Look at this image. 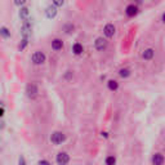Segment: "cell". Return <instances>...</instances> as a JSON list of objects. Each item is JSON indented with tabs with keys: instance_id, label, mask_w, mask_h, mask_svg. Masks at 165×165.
<instances>
[{
	"instance_id": "obj_1",
	"label": "cell",
	"mask_w": 165,
	"mask_h": 165,
	"mask_svg": "<svg viewBox=\"0 0 165 165\" xmlns=\"http://www.w3.org/2000/svg\"><path fill=\"white\" fill-rule=\"evenodd\" d=\"M65 139H66V137L62 132H54L53 134L50 135V142L55 146H58V145H61L62 142H65Z\"/></svg>"
},
{
	"instance_id": "obj_2",
	"label": "cell",
	"mask_w": 165,
	"mask_h": 165,
	"mask_svg": "<svg viewBox=\"0 0 165 165\" xmlns=\"http://www.w3.org/2000/svg\"><path fill=\"white\" fill-rule=\"evenodd\" d=\"M37 93H39V90H37V85L35 83H31V84H29V85H27V88H26V94H27V97H29V98H31V99L36 98Z\"/></svg>"
},
{
	"instance_id": "obj_3",
	"label": "cell",
	"mask_w": 165,
	"mask_h": 165,
	"mask_svg": "<svg viewBox=\"0 0 165 165\" xmlns=\"http://www.w3.org/2000/svg\"><path fill=\"white\" fill-rule=\"evenodd\" d=\"M32 63L34 65H43V63L45 62V59H47V57H45V54L43 53V52H35V53L32 54Z\"/></svg>"
},
{
	"instance_id": "obj_4",
	"label": "cell",
	"mask_w": 165,
	"mask_h": 165,
	"mask_svg": "<svg viewBox=\"0 0 165 165\" xmlns=\"http://www.w3.org/2000/svg\"><path fill=\"white\" fill-rule=\"evenodd\" d=\"M31 29H32V27H31V23H30L29 18L24 19L23 24H22V29H21V34H22V36L23 37H29L31 35Z\"/></svg>"
},
{
	"instance_id": "obj_5",
	"label": "cell",
	"mask_w": 165,
	"mask_h": 165,
	"mask_svg": "<svg viewBox=\"0 0 165 165\" xmlns=\"http://www.w3.org/2000/svg\"><path fill=\"white\" fill-rule=\"evenodd\" d=\"M55 161H57V164H59V165H65L70 161V156L66 152H59L57 157H55Z\"/></svg>"
},
{
	"instance_id": "obj_6",
	"label": "cell",
	"mask_w": 165,
	"mask_h": 165,
	"mask_svg": "<svg viewBox=\"0 0 165 165\" xmlns=\"http://www.w3.org/2000/svg\"><path fill=\"white\" fill-rule=\"evenodd\" d=\"M115 31H116V29H115V26L112 23H107L106 26H104L103 29V34L106 37H112L115 35Z\"/></svg>"
},
{
	"instance_id": "obj_7",
	"label": "cell",
	"mask_w": 165,
	"mask_h": 165,
	"mask_svg": "<svg viewBox=\"0 0 165 165\" xmlns=\"http://www.w3.org/2000/svg\"><path fill=\"white\" fill-rule=\"evenodd\" d=\"M94 45H96L97 50H103L107 47V40L103 39V37H97L96 41H94Z\"/></svg>"
},
{
	"instance_id": "obj_8",
	"label": "cell",
	"mask_w": 165,
	"mask_h": 165,
	"mask_svg": "<svg viewBox=\"0 0 165 165\" xmlns=\"http://www.w3.org/2000/svg\"><path fill=\"white\" fill-rule=\"evenodd\" d=\"M125 13H126V16H128V17L137 16V13H138V6L134 5V4H129L125 8Z\"/></svg>"
},
{
	"instance_id": "obj_9",
	"label": "cell",
	"mask_w": 165,
	"mask_h": 165,
	"mask_svg": "<svg viewBox=\"0 0 165 165\" xmlns=\"http://www.w3.org/2000/svg\"><path fill=\"white\" fill-rule=\"evenodd\" d=\"M45 16H47L48 18H54V17L57 16V6L54 4L47 6V9H45Z\"/></svg>"
},
{
	"instance_id": "obj_10",
	"label": "cell",
	"mask_w": 165,
	"mask_h": 165,
	"mask_svg": "<svg viewBox=\"0 0 165 165\" xmlns=\"http://www.w3.org/2000/svg\"><path fill=\"white\" fill-rule=\"evenodd\" d=\"M153 55H155V50H153L152 48L146 49V50L142 53V57H143V59H146V61H150V59H152Z\"/></svg>"
},
{
	"instance_id": "obj_11",
	"label": "cell",
	"mask_w": 165,
	"mask_h": 165,
	"mask_svg": "<svg viewBox=\"0 0 165 165\" xmlns=\"http://www.w3.org/2000/svg\"><path fill=\"white\" fill-rule=\"evenodd\" d=\"M164 161H165V159L161 153H155L152 156V164H155V165H161Z\"/></svg>"
},
{
	"instance_id": "obj_12",
	"label": "cell",
	"mask_w": 165,
	"mask_h": 165,
	"mask_svg": "<svg viewBox=\"0 0 165 165\" xmlns=\"http://www.w3.org/2000/svg\"><path fill=\"white\" fill-rule=\"evenodd\" d=\"M52 48H53L54 50H61L63 48V41L61 39H54L52 41Z\"/></svg>"
},
{
	"instance_id": "obj_13",
	"label": "cell",
	"mask_w": 165,
	"mask_h": 165,
	"mask_svg": "<svg viewBox=\"0 0 165 165\" xmlns=\"http://www.w3.org/2000/svg\"><path fill=\"white\" fill-rule=\"evenodd\" d=\"M29 16H30V10L29 8H26V6H22L19 10V17H21V19H27L29 18Z\"/></svg>"
},
{
	"instance_id": "obj_14",
	"label": "cell",
	"mask_w": 165,
	"mask_h": 165,
	"mask_svg": "<svg viewBox=\"0 0 165 165\" xmlns=\"http://www.w3.org/2000/svg\"><path fill=\"white\" fill-rule=\"evenodd\" d=\"M83 45L80 44V43H75L73 44V47H72V52H73V54H76V55H79V54H81L83 53Z\"/></svg>"
},
{
	"instance_id": "obj_15",
	"label": "cell",
	"mask_w": 165,
	"mask_h": 165,
	"mask_svg": "<svg viewBox=\"0 0 165 165\" xmlns=\"http://www.w3.org/2000/svg\"><path fill=\"white\" fill-rule=\"evenodd\" d=\"M107 86H108V89H110V90H116L119 88V84H117L116 80H108V81H107Z\"/></svg>"
},
{
	"instance_id": "obj_16",
	"label": "cell",
	"mask_w": 165,
	"mask_h": 165,
	"mask_svg": "<svg viewBox=\"0 0 165 165\" xmlns=\"http://www.w3.org/2000/svg\"><path fill=\"white\" fill-rule=\"evenodd\" d=\"M119 75H120V78H128V76L130 75V70L129 68H120Z\"/></svg>"
},
{
	"instance_id": "obj_17",
	"label": "cell",
	"mask_w": 165,
	"mask_h": 165,
	"mask_svg": "<svg viewBox=\"0 0 165 165\" xmlns=\"http://www.w3.org/2000/svg\"><path fill=\"white\" fill-rule=\"evenodd\" d=\"M0 35L3 37H9L10 36V31L6 27H0Z\"/></svg>"
},
{
	"instance_id": "obj_18",
	"label": "cell",
	"mask_w": 165,
	"mask_h": 165,
	"mask_svg": "<svg viewBox=\"0 0 165 165\" xmlns=\"http://www.w3.org/2000/svg\"><path fill=\"white\" fill-rule=\"evenodd\" d=\"M115 163H116V159L114 156H108L106 159V164H108V165H114Z\"/></svg>"
},
{
	"instance_id": "obj_19",
	"label": "cell",
	"mask_w": 165,
	"mask_h": 165,
	"mask_svg": "<svg viewBox=\"0 0 165 165\" xmlns=\"http://www.w3.org/2000/svg\"><path fill=\"white\" fill-rule=\"evenodd\" d=\"M27 39H29V37H23V39H22V43L19 44V50H23V49L26 48V45H27Z\"/></svg>"
},
{
	"instance_id": "obj_20",
	"label": "cell",
	"mask_w": 165,
	"mask_h": 165,
	"mask_svg": "<svg viewBox=\"0 0 165 165\" xmlns=\"http://www.w3.org/2000/svg\"><path fill=\"white\" fill-rule=\"evenodd\" d=\"M53 4L55 6H62L63 4H65V0H53Z\"/></svg>"
},
{
	"instance_id": "obj_21",
	"label": "cell",
	"mask_w": 165,
	"mask_h": 165,
	"mask_svg": "<svg viewBox=\"0 0 165 165\" xmlns=\"http://www.w3.org/2000/svg\"><path fill=\"white\" fill-rule=\"evenodd\" d=\"M26 1H27V0H14V4H16V5H18V6H22Z\"/></svg>"
},
{
	"instance_id": "obj_22",
	"label": "cell",
	"mask_w": 165,
	"mask_h": 165,
	"mask_svg": "<svg viewBox=\"0 0 165 165\" xmlns=\"http://www.w3.org/2000/svg\"><path fill=\"white\" fill-rule=\"evenodd\" d=\"M18 163H19V165H21V164H22V165H23V164H26V161H24V159H23V157H19V160H18Z\"/></svg>"
},
{
	"instance_id": "obj_23",
	"label": "cell",
	"mask_w": 165,
	"mask_h": 165,
	"mask_svg": "<svg viewBox=\"0 0 165 165\" xmlns=\"http://www.w3.org/2000/svg\"><path fill=\"white\" fill-rule=\"evenodd\" d=\"M37 164H47V165H49V161H47V160H40Z\"/></svg>"
},
{
	"instance_id": "obj_24",
	"label": "cell",
	"mask_w": 165,
	"mask_h": 165,
	"mask_svg": "<svg viewBox=\"0 0 165 165\" xmlns=\"http://www.w3.org/2000/svg\"><path fill=\"white\" fill-rule=\"evenodd\" d=\"M3 115H4V108H3V107H0V117H1Z\"/></svg>"
},
{
	"instance_id": "obj_25",
	"label": "cell",
	"mask_w": 165,
	"mask_h": 165,
	"mask_svg": "<svg viewBox=\"0 0 165 165\" xmlns=\"http://www.w3.org/2000/svg\"><path fill=\"white\" fill-rule=\"evenodd\" d=\"M161 21L165 23V13H163V16H161Z\"/></svg>"
}]
</instances>
